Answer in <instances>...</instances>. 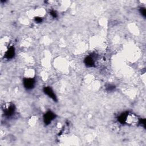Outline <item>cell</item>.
<instances>
[{
  "label": "cell",
  "mask_w": 146,
  "mask_h": 146,
  "mask_svg": "<svg viewBox=\"0 0 146 146\" xmlns=\"http://www.w3.org/2000/svg\"><path fill=\"white\" fill-rule=\"evenodd\" d=\"M124 122L131 126H136L139 123V119L135 114L130 113L124 118Z\"/></svg>",
  "instance_id": "cell-1"
},
{
  "label": "cell",
  "mask_w": 146,
  "mask_h": 146,
  "mask_svg": "<svg viewBox=\"0 0 146 146\" xmlns=\"http://www.w3.org/2000/svg\"><path fill=\"white\" fill-rule=\"evenodd\" d=\"M4 111H5V114L8 116L11 115L13 113H14V106L12 105H5V108H4Z\"/></svg>",
  "instance_id": "cell-2"
},
{
  "label": "cell",
  "mask_w": 146,
  "mask_h": 146,
  "mask_svg": "<svg viewBox=\"0 0 146 146\" xmlns=\"http://www.w3.org/2000/svg\"><path fill=\"white\" fill-rule=\"evenodd\" d=\"M25 86L27 89H31L34 86V81L31 78H27L24 81Z\"/></svg>",
  "instance_id": "cell-3"
},
{
  "label": "cell",
  "mask_w": 146,
  "mask_h": 146,
  "mask_svg": "<svg viewBox=\"0 0 146 146\" xmlns=\"http://www.w3.org/2000/svg\"><path fill=\"white\" fill-rule=\"evenodd\" d=\"M14 54V50L13 48H10L9 49H8V50L6 51L5 53L6 57L8 58H11Z\"/></svg>",
  "instance_id": "cell-4"
},
{
  "label": "cell",
  "mask_w": 146,
  "mask_h": 146,
  "mask_svg": "<svg viewBox=\"0 0 146 146\" xmlns=\"http://www.w3.org/2000/svg\"><path fill=\"white\" fill-rule=\"evenodd\" d=\"M54 117V115L53 114L51 113L50 112L47 113L46 115H45V122H46V123H49V122H50L51 120L53 119Z\"/></svg>",
  "instance_id": "cell-5"
},
{
  "label": "cell",
  "mask_w": 146,
  "mask_h": 146,
  "mask_svg": "<svg viewBox=\"0 0 146 146\" xmlns=\"http://www.w3.org/2000/svg\"><path fill=\"white\" fill-rule=\"evenodd\" d=\"M45 93H46L47 94H48V95L50 96H51L52 98L53 99L55 98V96H54V95L53 91H51V89H49V88H46V89H45Z\"/></svg>",
  "instance_id": "cell-6"
}]
</instances>
